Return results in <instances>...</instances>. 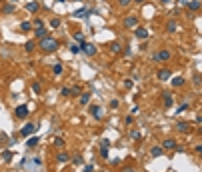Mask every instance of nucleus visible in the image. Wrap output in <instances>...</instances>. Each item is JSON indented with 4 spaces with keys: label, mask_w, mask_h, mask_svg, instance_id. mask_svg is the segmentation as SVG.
<instances>
[{
    "label": "nucleus",
    "mask_w": 202,
    "mask_h": 172,
    "mask_svg": "<svg viewBox=\"0 0 202 172\" xmlns=\"http://www.w3.org/2000/svg\"><path fill=\"white\" fill-rule=\"evenodd\" d=\"M58 40L52 38V36H46V38H40L38 40V48L42 50V52H56L58 50Z\"/></svg>",
    "instance_id": "1"
},
{
    "label": "nucleus",
    "mask_w": 202,
    "mask_h": 172,
    "mask_svg": "<svg viewBox=\"0 0 202 172\" xmlns=\"http://www.w3.org/2000/svg\"><path fill=\"white\" fill-rule=\"evenodd\" d=\"M80 48H82V52L86 54V56H96V54H98V46H96V44H92V42H84Z\"/></svg>",
    "instance_id": "2"
},
{
    "label": "nucleus",
    "mask_w": 202,
    "mask_h": 172,
    "mask_svg": "<svg viewBox=\"0 0 202 172\" xmlns=\"http://www.w3.org/2000/svg\"><path fill=\"white\" fill-rule=\"evenodd\" d=\"M122 26H124L126 30H134L136 26H138V18H136L134 14H128L124 18V22H122Z\"/></svg>",
    "instance_id": "3"
},
{
    "label": "nucleus",
    "mask_w": 202,
    "mask_h": 172,
    "mask_svg": "<svg viewBox=\"0 0 202 172\" xmlns=\"http://www.w3.org/2000/svg\"><path fill=\"white\" fill-rule=\"evenodd\" d=\"M170 50H158V52L152 56V62H166V60H170Z\"/></svg>",
    "instance_id": "4"
},
{
    "label": "nucleus",
    "mask_w": 202,
    "mask_h": 172,
    "mask_svg": "<svg viewBox=\"0 0 202 172\" xmlns=\"http://www.w3.org/2000/svg\"><path fill=\"white\" fill-rule=\"evenodd\" d=\"M34 130H36V124H34V122H28V124H24L20 128V136H22V138H28L30 134H34Z\"/></svg>",
    "instance_id": "5"
},
{
    "label": "nucleus",
    "mask_w": 202,
    "mask_h": 172,
    "mask_svg": "<svg viewBox=\"0 0 202 172\" xmlns=\"http://www.w3.org/2000/svg\"><path fill=\"white\" fill-rule=\"evenodd\" d=\"M156 78H158L160 82L170 80V78H172V70H170V68H160V70L156 72Z\"/></svg>",
    "instance_id": "6"
},
{
    "label": "nucleus",
    "mask_w": 202,
    "mask_h": 172,
    "mask_svg": "<svg viewBox=\"0 0 202 172\" xmlns=\"http://www.w3.org/2000/svg\"><path fill=\"white\" fill-rule=\"evenodd\" d=\"M14 116L16 118H26V116H28V106L26 104H20V106H16V110H14Z\"/></svg>",
    "instance_id": "7"
},
{
    "label": "nucleus",
    "mask_w": 202,
    "mask_h": 172,
    "mask_svg": "<svg viewBox=\"0 0 202 172\" xmlns=\"http://www.w3.org/2000/svg\"><path fill=\"white\" fill-rule=\"evenodd\" d=\"M134 36L138 40H146V38H148V30L142 28V26H136V28H134Z\"/></svg>",
    "instance_id": "8"
},
{
    "label": "nucleus",
    "mask_w": 202,
    "mask_h": 172,
    "mask_svg": "<svg viewBox=\"0 0 202 172\" xmlns=\"http://www.w3.org/2000/svg\"><path fill=\"white\" fill-rule=\"evenodd\" d=\"M176 146H178V144H176V140H174V138H166L162 142V148L164 150H176Z\"/></svg>",
    "instance_id": "9"
},
{
    "label": "nucleus",
    "mask_w": 202,
    "mask_h": 172,
    "mask_svg": "<svg viewBox=\"0 0 202 172\" xmlns=\"http://www.w3.org/2000/svg\"><path fill=\"white\" fill-rule=\"evenodd\" d=\"M90 112H92V116H94L96 120H102V116H104L102 106H90Z\"/></svg>",
    "instance_id": "10"
},
{
    "label": "nucleus",
    "mask_w": 202,
    "mask_h": 172,
    "mask_svg": "<svg viewBox=\"0 0 202 172\" xmlns=\"http://www.w3.org/2000/svg\"><path fill=\"white\" fill-rule=\"evenodd\" d=\"M176 132L188 134V132H190V124H188V122H176Z\"/></svg>",
    "instance_id": "11"
},
{
    "label": "nucleus",
    "mask_w": 202,
    "mask_h": 172,
    "mask_svg": "<svg viewBox=\"0 0 202 172\" xmlns=\"http://www.w3.org/2000/svg\"><path fill=\"white\" fill-rule=\"evenodd\" d=\"M26 10H28L30 14H36V12L40 10V4L38 2H28V4H26Z\"/></svg>",
    "instance_id": "12"
},
{
    "label": "nucleus",
    "mask_w": 202,
    "mask_h": 172,
    "mask_svg": "<svg viewBox=\"0 0 202 172\" xmlns=\"http://www.w3.org/2000/svg\"><path fill=\"white\" fill-rule=\"evenodd\" d=\"M36 46H38V42H36V40H28V42H26V46H24V50L28 54H32L34 50H36Z\"/></svg>",
    "instance_id": "13"
},
{
    "label": "nucleus",
    "mask_w": 202,
    "mask_h": 172,
    "mask_svg": "<svg viewBox=\"0 0 202 172\" xmlns=\"http://www.w3.org/2000/svg\"><path fill=\"white\" fill-rule=\"evenodd\" d=\"M108 50H110L112 54H120V50H122V44H120V42H110Z\"/></svg>",
    "instance_id": "14"
},
{
    "label": "nucleus",
    "mask_w": 202,
    "mask_h": 172,
    "mask_svg": "<svg viewBox=\"0 0 202 172\" xmlns=\"http://www.w3.org/2000/svg\"><path fill=\"white\" fill-rule=\"evenodd\" d=\"M162 154H164L162 146H154V148L150 150V156H152V158H158V156H162Z\"/></svg>",
    "instance_id": "15"
},
{
    "label": "nucleus",
    "mask_w": 202,
    "mask_h": 172,
    "mask_svg": "<svg viewBox=\"0 0 202 172\" xmlns=\"http://www.w3.org/2000/svg\"><path fill=\"white\" fill-rule=\"evenodd\" d=\"M188 10H190V12H198V10H200V2H198V0H190V2H188Z\"/></svg>",
    "instance_id": "16"
},
{
    "label": "nucleus",
    "mask_w": 202,
    "mask_h": 172,
    "mask_svg": "<svg viewBox=\"0 0 202 172\" xmlns=\"http://www.w3.org/2000/svg\"><path fill=\"white\" fill-rule=\"evenodd\" d=\"M38 142H40L38 136H32V138L26 140V146H28V148H34V146H38Z\"/></svg>",
    "instance_id": "17"
},
{
    "label": "nucleus",
    "mask_w": 202,
    "mask_h": 172,
    "mask_svg": "<svg viewBox=\"0 0 202 172\" xmlns=\"http://www.w3.org/2000/svg\"><path fill=\"white\" fill-rule=\"evenodd\" d=\"M34 34H36V38H46V36H48V30L46 28H36Z\"/></svg>",
    "instance_id": "18"
},
{
    "label": "nucleus",
    "mask_w": 202,
    "mask_h": 172,
    "mask_svg": "<svg viewBox=\"0 0 202 172\" xmlns=\"http://www.w3.org/2000/svg\"><path fill=\"white\" fill-rule=\"evenodd\" d=\"M176 28H178L176 20H168V24H166V32H176Z\"/></svg>",
    "instance_id": "19"
},
{
    "label": "nucleus",
    "mask_w": 202,
    "mask_h": 172,
    "mask_svg": "<svg viewBox=\"0 0 202 172\" xmlns=\"http://www.w3.org/2000/svg\"><path fill=\"white\" fill-rule=\"evenodd\" d=\"M14 4H12V2H8V4H4L2 6V12H4V14H12V12H14Z\"/></svg>",
    "instance_id": "20"
},
{
    "label": "nucleus",
    "mask_w": 202,
    "mask_h": 172,
    "mask_svg": "<svg viewBox=\"0 0 202 172\" xmlns=\"http://www.w3.org/2000/svg\"><path fill=\"white\" fill-rule=\"evenodd\" d=\"M60 22H62V20H60V18H56V16H54V18H50L48 20V26H50V28H58V26H60Z\"/></svg>",
    "instance_id": "21"
},
{
    "label": "nucleus",
    "mask_w": 202,
    "mask_h": 172,
    "mask_svg": "<svg viewBox=\"0 0 202 172\" xmlns=\"http://www.w3.org/2000/svg\"><path fill=\"white\" fill-rule=\"evenodd\" d=\"M172 86H174V88H180V86H184V78H182V76L172 78Z\"/></svg>",
    "instance_id": "22"
},
{
    "label": "nucleus",
    "mask_w": 202,
    "mask_h": 172,
    "mask_svg": "<svg viewBox=\"0 0 202 172\" xmlns=\"http://www.w3.org/2000/svg\"><path fill=\"white\" fill-rule=\"evenodd\" d=\"M88 102H90V92H84V94H80V104L86 106Z\"/></svg>",
    "instance_id": "23"
},
{
    "label": "nucleus",
    "mask_w": 202,
    "mask_h": 172,
    "mask_svg": "<svg viewBox=\"0 0 202 172\" xmlns=\"http://www.w3.org/2000/svg\"><path fill=\"white\" fill-rule=\"evenodd\" d=\"M88 14H90V10H88V8H80V10H76V12H74V18H78V16H88Z\"/></svg>",
    "instance_id": "24"
},
{
    "label": "nucleus",
    "mask_w": 202,
    "mask_h": 172,
    "mask_svg": "<svg viewBox=\"0 0 202 172\" xmlns=\"http://www.w3.org/2000/svg\"><path fill=\"white\" fill-rule=\"evenodd\" d=\"M62 70H64V68H62V64H60V62H58V64H54V66H52L54 76H60V74H62Z\"/></svg>",
    "instance_id": "25"
},
{
    "label": "nucleus",
    "mask_w": 202,
    "mask_h": 172,
    "mask_svg": "<svg viewBox=\"0 0 202 172\" xmlns=\"http://www.w3.org/2000/svg\"><path fill=\"white\" fill-rule=\"evenodd\" d=\"M74 40H76V42L80 44V46H82L84 42H86V38H84V34H82V32H76V34H74Z\"/></svg>",
    "instance_id": "26"
},
{
    "label": "nucleus",
    "mask_w": 202,
    "mask_h": 172,
    "mask_svg": "<svg viewBox=\"0 0 202 172\" xmlns=\"http://www.w3.org/2000/svg\"><path fill=\"white\" fill-rule=\"evenodd\" d=\"M68 158H70V156H68V152H58V154H56V160H58V162H66Z\"/></svg>",
    "instance_id": "27"
},
{
    "label": "nucleus",
    "mask_w": 202,
    "mask_h": 172,
    "mask_svg": "<svg viewBox=\"0 0 202 172\" xmlns=\"http://www.w3.org/2000/svg\"><path fill=\"white\" fill-rule=\"evenodd\" d=\"M162 100H164V106H166V108H170V106H172V96H170V94H164Z\"/></svg>",
    "instance_id": "28"
},
{
    "label": "nucleus",
    "mask_w": 202,
    "mask_h": 172,
    "mask_svg": "<svg viewBox=\"0 0 202 172\" xmlns=\"http://www.w3.org/2000/svg\"><path fill=\"white\" fill-rule=\"evenodd\" d=\"M128 136H130V138H132V140H140V138H142V136H140V132H138V130H130V132H128Z\"/></svg>",
    "instance_id": "29"
},
{
    "label": "nucleus",
    "mask_w": 202,
    "mask_h": 172,
    "mask_svg": "<svg viewBox=\"0 0 202 172\" xmlns=\"http://www.w3.org/2000/svg\"><path fill=\"white\" fill-rule=\"evenodd\" d=\"M32 26H34V30H36V28H44V20L42 18H36L32 22Z\"/></svg>",
    "instance_id": "30"
},
{
    "label": "nucleus",
    "mask_w": 202,
    "mask_h": 172,
    "mask_svg": "<svg viewBox=\"0 0 202 172\" xmlns=\"http://www.w3.org/2000/svg\"><path fill=\"white\" fill-rule=\"evenodd\" d=\"M20 30H22V32H28V30H32V24H30V22H22V24H20Z\"/></svg>",
    "instance_id": "31"
},
{
    "label": "nucleus",
    "mask_w": 202,
    "mask_h": 172,
    "mask_svg": "<svg viewBox=\"0 0 202 172\" xmlns=\"http://www.w3.org/2000/svg\"><path fill=\"white\" fill-rule=\"evenodd\" d=\"M80 94H82V88H80V86H74L72 90H70V96H80Z\"/></svg>",
    "instance_id": "32"
},
{
    "label": "nucleus",
    "mask_w": 202,
    "mask_h": 172,
    "mask_svg": "<svg viewBox=\"0 0 202 172\" xmlns=\"http://www.w3.org/2000/svg\"><path fill=\"white\" fill-rule=\"evenodd\" d=\"M54 146H58V148H62V146H64V140L60 138V136H56V138H54Z\"/></svg>",
    "instance_id": "33"
},
{
    "label": "nucleus",
    "mask_w": 202,
    "mask_h": 172,
    "mask_svg": "<svg viewBox=\"0 0 202 172\" xmlns=\"http://www.w3.org/2000/svg\"><path fill=\"white\" fill-rule=\"evenodd\" d=\"M2 158H4L6 162H8V160H12V152H10V150H4V152H2Z\"/></svg>",
    "instance_id": "34"
},
{
    "label": "nucleus",
    "mask_w": 202,
    "mask_h": 172,
    "mask_svg": "<svg viewBox=\"0 0 202 172\" xmlns=\"http://www.w3.org/2000/svg\"><path fill=\"white\" fill-rule=\"evenodd\" d=\"M100 156L108 158V146H100Z\"/></svg>",
    "instance_id": "35"
},
{
    "label": "nucleus",
    "mask_w": 202,
    "mask_h": 172,
    "mask_svg": "<svg viewBox=\"0 0 202 172\" xmlns=\"http://www.w3.org/2000/svg\"><path fill=\"white\" fill-rule=\"evenodd\" d=\"M70 52H72V54H78V52H82V48L76 46V44H72V46H70Z\"/></svg>",
    "instance_id": "36"
},
{
    "label": "nucleus",
    "mask_w": 202,
    "mask_h": 172,
    "mask_svg": "<svg viewBox=\"0 0 202 172\" xmlns=\"http://www.w3.org/2000/svg\"><path fill=\"white\" fill-rule=\"evenodd\" d=\"M32 90L36 92V94H40V92H42V88H40V84H38V82H34V84H32Z\"/></svg>",
    "instance_id": "37"
},
{
    "label": "nucleus",
    "mask_w": 202,
    "mask_h": 172,
    "mask_svg": "<svg viewBox=\"0 0 202 172\" xmlns=\"http://www.w3.org/2000/svg\"><path fill=\"white\" fill-rule=\"evenodd\" d=\"M124 122H126V124H132V122H134V116H132V114H128V116H126V118H124Z\"/></svg>",
    "instance_id": "38"
},
{
    "label": "nucleus",
    "mask_w": 202,
    "mask_h": 172,
    "mask_svg": "<svg viewBox=\"0 0 202 172\" xmlns=\"http://www.w3.org/2000/svg\"><path fill=\"white\" fill-rule=\"evenodd\" d=\"M60 94H62V96H70V88H68V86H64L62 90H60Z\"/></svg>",
    "instance_id": "39"
},
{
    "label": "nucleus",
    "mask_w": 202,
    "mask_h": 172,
    "mask_svg": "<svg viewBox=\"0 0 202 172\" xmlns=\"http://www.w3.org/2000/svg\"><path fill=\"white\" fill-rule=\"evenodd\" d=\"M118 106H120V102L116 100V98H112V100H110V108H118Z\"/></svg>",
    "instance_id": "40"
},
{
    "label": "nucleus",
    "mask_w": 202,
    "mask_h": 172,
    "mask_svg": "<svg viewBox=\"0 0 202 172\" xmlns=\"http://www.w3.org/2000/svg\"><path fill=\"white\" fill-rule=\"evenodd\" d=\"M130 2H132V0H118V6H122V8H124V6H128Z\"/></svg>",
    "instance_id": "41"
},
{
    "label": "nucleus",
    "mask_w": 202,
    "mask_h": 172,
    "mask_svg": "<svg viewBox=\"0 0 202 172\" xmlns=\"http://www.w3.org/2000/svg\"><path fill=\"white\" fill-rule=\"evenodd\" d=\"M184 110H188V104H180L176 108V112H184Z\"/></svg>",
    "instance_id": "42"
},
{
    "label": "nucleus",
    "mask_w": 202,
    "mask_h": 172,
    "mask_svg": "<svg viewBox=\"0 0 202 172\" xmlns=\"http://www.w3.org/2000/svg\"><path fill=\"white\" fill-rule=\"evenodd\" d=\"M82 172H94V166H92V164H86V166H84V170Z\"/></svg>",
    "instance_id": "43"
},
{
    "label": "nucleus",
    "mask_w": 202,
    "mask_h": 172,
    "mask_svg": "<svg viewBox=\"0 0 202 172\" xmlns=\"http://www.w3.org/2000/svg\"><path fill=\"white\" fill-rule=\"evenodd\" d=\"M200 82H202V80H200V76H194V86H196V88L200 86Z\"/></svg>",
    "instance_id": "44"
},
{
    "label": "nucleus",
    "mask_w": 202,
    "mask_h": 172,
    "mask_svg": "<svg viewBox=\"0 0 202 172\" xmlns=\"http://www.w3.org/2000/svg\"><path fill=\"white\" fill-rule=\"evenodd\" d=\"M194 150H196L198 154H202V144H196V148H194Z\"/></svg>",
    "instance_id": "45"
},
{
    "label": "nucleus",
    "mask_w": 202,
    "mask_h": 172,
    "mask_svg": "<svg viewBox=\"0 0 202 172\" xmlns=\"http://www.w3.org/2000/svg\"><path fill=\"white\" fill-rule=\"evenodd\" d=\"M194 122H196V124H202V116H196V118H194Z\"/></svg>",
    "instance_id": "46"
},
{
    "label": "nucleus",
    "mask_w": 202,
    "mask_h": 172,
    "mask_svg": "<svg viewBox=\"0 0 202 172\" xmlns=\"http://www.w3.org/2000/svg\"><path fill=\"white\" fill-rule=\"evenodd\" d=\"M160 2H162V4H168V2H170V0H160Z\"/></svg>",
    "instance_id": "47"
},
{
    "label": "nucleus",
    "mask_w": 202,
    "mask_h": 172,
    "mask_svg": "<svg viewBox=\"0 0 202 172\" xmlns=\"http://www.w3.org/2000/svg\"><path fill=\"white\" fill-rule=\"evenodd\" d=\"M132 2H144V0H132Z\"/></svg>",
    "instance_id": "48"
},
{
    "label": "nucleus",
    "mask_w": 202,
    "mask_h": 172,
    "mask_svg": "<svg viewBox=\"0 0 202 172\" xmlns=\"http://www.w3.org/2000/svg\"><path fill=\"white\" fill-rule=\"evenodd\" d=\"M126 172H132V170H128V168H126Z\"/></svg>",
    "instance_id": "49"
}]
</instances>
